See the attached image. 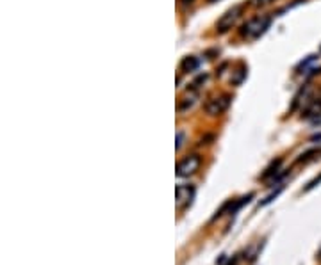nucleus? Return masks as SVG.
<instances>
[{"mask_svg":"<svg viewBox=\"0 0 321 265\" xmlns=\"http://www.w3.org/2000/svg\"><path fill=\"white\" fill-rule=\"evenodd\" d=\"M270 25H271V16H254V18L248 20L247 24H243V27H241L239 32H241L243 38L255 39L261 34H264Z\"/></svg>","mask_w":321,"mask_h":265,"instance_id":"1","label":"nucleus"},{"mask_svg":"<svg viewBox=\"0 0 321 265\" xmlns=\"http://www.w3.org/2000/svg\"><path fill=\"white\" fill-rule=\"evenodd\" d=\"M200 164H202V159L198 155H188L180 160L177 164V176L179 178H188V176L195 175L198 171Z\"/></svg>","mask_w":321,"mask_h":265,"instance_id":"2","label":"nucleus"},{"mask_svg":"<svg viewBox=\"0 0 321 265\" xmlns=\"http://www.w3.org/2000/svg\"><path fill=\"white\" fill-rule=\"evenodd\" d=\"M195 185H179L175 189V205L179 210H186L195 198Z\"/></svg>","mask_w":321,"mask_h":265,"instance_id":"3","label":"nucleus"},{"mask_svg":"<svg viewBox=\"0 0 321 265\" xmlns=\"http://www.w3.org/2000/svg\"><path fill=\"white\" fill-rule=\"evenodd\" d=\"M241 11H243V8H241V6H234L232 9H228V11L218 20V24H216V31L221 32V34H223V32H227V31H230L232 25L237 22Z\"/></svg>","mask_w":321,"mask_h":265,"instance_id":"4","label":"nucleus"},{"mask_svg":"<svg viewBox=\"0 0 321 265\" xmlns=\"http://www.w3.org/2000/svg\"><path fill=\"white\" fill-rule=\"evenodd\" d=\"M228 105H230V96H227V94L214 96L205 103V112L211 114V116H219L228 109Z\"/></svg>","mask_w":321,"mask_h":265,"instance_id":"5","label":"nucleus"},{"mask_svg":"<svg viewBox=\"0 0 321 265\" xmlns=\"http://www.w3.org/2000/svg\"><path fill=\"white\" fill-rule=\"evenodd\" d=\"M321 114V98H314V100H310V103L305 107V110H303L302 116L307 117V119H310V117H316Z\"/></svg>","mask_w":321,"mask_h":265,"instance_id":"6","label":"nucleus"},{"mask_svg":"<svg viewBox=\"0 0 321 265\" xmlns=\"http://www.w3.org/2000/svg\"><path fill=\"white\" fill-rule=\"evenodd\" d=\"M280 164H282V160H280V159L275 160V162H271V166L266 169V173H263V176H261V178H263V180H270L271 176L275 178V176L278 175V168H280Z\"/></svg>","mask_w":321,"mask_h":265,"instance_id":"7","label":"nucleus"},{"mask_svg":"<svg viewBox=\"0 0 321 265\" xmlns=\"http://www.w3.org/2000/svg\"><path fill=\"white\" fill-rule=\"evenodd\" d=\"M180 68H182V71H195L196 68H198V59L186 57L184 61H182V64H180Z\"/></svg>","mask_w":321,"mask_h":265,"instance_id":"8","label":"nucleus"},{"mask_svg":"<svg viewBox=\"0 0 321 265\" xmlns=\"http://www.w3.org/2000/svg\"><path fill=\"white\" fill-rule=\"evenodd\" d=\"M317 183H321V175L317 176L316 180H312V182H310L309 185H307V187H305V191H310V189H314V187H316V185H317Z\"/></svg>","mask_w":321,"mask_h":265,"instance_id":"9","label":"nucleus"},{"mask_svg":"<svg viewBox=\"0 0 321 265\" xmlns=\"http://www.w3.org/2000/svg\"><path fill=\"white\" fill-rule=\"evenodd\" d=\"M271 2H273V0H252V4L254 6H268V4H271Z\"/></svg>","mask_w":321,"mask_h":265,"instance_id":"10","label":"nucleus"},{"mask_svg":"<svg viewBox=\"0 0 321 265\" xmlns=\"http://www.w3.org/2000/svg\"><path fill=\"white\" fill-rule=\"evenodd\" d=\"M182 132H179V136H177V150H180V146H182Z\"/></svg>","mask_w":321,"mask_h":265,"instance_id":"11","label":"nucleus"},{"mask_svg":"<svg viewBox=\"0 0 321 265\" xmlns=\"http://www.w3.org/2000/svg\"><path fill=\"white\" fill-rule=\"evenodd\" d=\"M193 2H195V0H182V4L184 6H189V4H193Z\"/></svg>","mask_w":321,"mask_h":265,"instance_id":"12","label":"nucleus"},{"mask_svg":"<svg viewBox=\"0 0 321 265\" xmlns=\"http://www.w3.org/2000/svg\"><path fill=\"white\" fill-rule=\"evenodd\" d=\"M312 141H321V134H317V136L312 137Z\"/></svg>","mask_w":321,"mask_h":265,"instance_id":"13","label":"nucleus"},{"mask_svg":"<svg viewBox=\"0 0 321 265\" xmlns=\"http://www.w3.org/2000/svg\"><path fill=\"white\" fill-rule=\"evenodd\" d=\"M228 265H234V263H232V261H230V263H228Z\"/></svg>","mask_w":321,"mask_h":265,"instance_id":"14","label":"nucleus"},{"mask_svg":"<svg viewBox=\"0 0 321 265\" xmlns=\"http://www.w3.org/2000/svg\"><path fill=\"white\" fill-rule=\"evenodd\" d=\"M209 2H214V0H209Z\"/></svg>","mask_w":321,"mask_h":265,"instance_id":"15","label":"nucleus"},{"mask_svg":"<svg viewBox=\"0 0 321 265\" xmlns=\"http://www.w3.org/2000/svg\"><path fill=\"white\" fill-rule=\"evenodd\" d=\"M319 52H321V47H319Z\"/></svg>","mask_w":321,"mask_h":265,"instance_id":"16","label":"nucleus"}]
</instances>
